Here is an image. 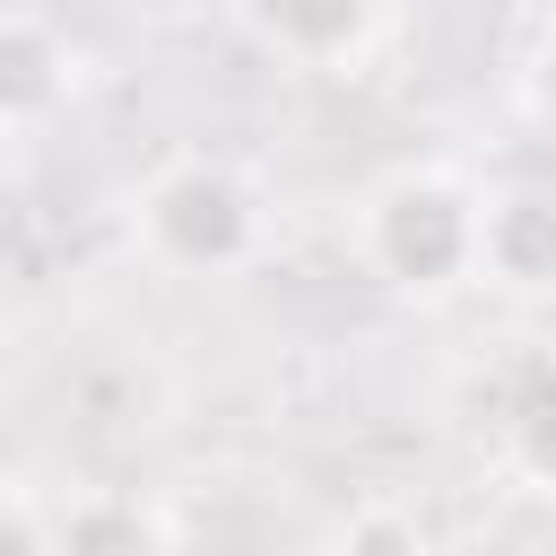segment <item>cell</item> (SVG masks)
Returning a JSON list of instances; mask_svg holds the SVG:
<instances>
[{
  "mask_svg": "<svg viewBox=\"0 0 556 556\" xmlns=\"http://www.w3.org/2000/svg\"><path fill=\"white\" fill-rule=\"evenodd\" d=\"M52 556H156V521L130 495H78L52 521Z\"/></svg>",
  "mask_w": 556,
  "mask_h": 556,
  "instance_id": "277c9868",
  "label": "cell"
},
{
  "mask_svg": "<svg viewBox=\"0 0 556 556\" xmlns=\"http://www.w3.org/2000/svg\"><path fill=\"white\" fill-rule=\"evenodd\" d=\"M513 452H521L539 478H556V400H539V408L513 417Z\"/></svg>",
  "mask_w": 556,
  "mask_h": 556,
  "instance_id": "9c48e42d",
  "label": "cell"
},
{
  "mask_svg": "<svg viewBox=\"0 0 556 556\" xmlns=\"http://www.w3.org/2000/svg\"><path fill=\"white\" fill-rule=\"evenodd\" d=\"M530 96H539V113L556 122V35L539 43V61H530Z\"/></svg>",
  "mask_w": 556,
  "mask_h": 556,
  "instance_id": "30bf717a",
  "label": "cell"
},
{
  "mask_svg": "<svg viewBox=\"0 0 556 556\" xmlns=\"http://www.w3.org/2000/svg\"><path fill=\"white\" fill-rule=\"evenodd\" d=\"M148 235H156V252L182 261V269H226V261L243 252V235H252V208H243V191H235L226 174L182 165V174H165V182L148 191Z\"/></svg>",
  "mask_w": 556,
  "mask_h": 556,
  "instance_id": "7a4b0ae2",
  "label": "cell"
},
{
  "mask_svg": "<svg viewBox=\"0 0 556 556\" xmlns=\"http://www.w3.org/2000/svg\"><path fill=\"white\" fill-rule=\"evenodd\" d=\"M339 556H426V530H417V513H400V504H365V513L339 530Z\"/></svg>",
  "mask_w": 556,
  "mask_h": 556,
  "instance_id": "52a82bcc",
  "label": "cell"
},
{
  "mask_svg": "<svg viewBox=\"0 0 556 556\" xmlns=\"http://www.w3.org/2000/svg\"><path fill=\"white\" fill-rule=\"evenodd\" d=\"M365 261L391 287H452L478 269V200L443 174H400L365 200Z\"/></svg>",
  "mask_w": 556,
  "mask_h": 556,
  "instance_id": "6da1fadb",
  "label": "cell"
},
{
  "mask_svg": "<svg viewBox=\"0 0 556 556\" xmlns=\"http://www.w3.org/2000/svg\"><path fill=\"white\" fill-rule=\"evenodd\" d=\"M261 17L295 61H339L365 35V0H261Z\"/></svg>",
  "mask_w": 556,
  "mask_h": 556,
  "instance_id": "8992f818",
  "label": "cell"
},
{
  "mask_svg": "<svg viewBox=\"0 0 556 556\" xmlns=\"http://www.w3.org/2000/svg\"><path fill=\"white\" fill-rule=\"evenodd\" d=\"M0 556H52V530L17 486H0Z\"/></svg>",
  "mask_w": 556,
  "mask_h": 556,
  "instance_id": "ba28073f",
  "label": "cell"
},
{
  "mask_svg": "<svg viewBox=\"0 0 556 556\" xmlns=\"http://www.w3.org/2000/svg\"><path fill=\"white\" fill-rule=\"evenodd\" d=\"M478 269L504 287H556V200L513 191L478 208Z\"/></svg>",
  "mask_w": 556,
  "mask_h": 556,
  "instance_id": "3957f363",
  "label": "cell"
},
{
  "mask_svg": "<svg viewBox=\"0 0 556 556\" xmlns=\"http://www.w3.org/2000/svg\"><path fill=\"white\" fill-rule=\"evenodd\" d=\"M61 52H52V35H35V26H0V122H35V113H52L61 104Z\"/></svg>",
  "mask_w": 556,
  "mask_h": 556,
  "instance_id": "5b68a950",
  "label": "cell"
}]
</instances>
